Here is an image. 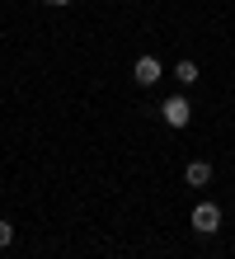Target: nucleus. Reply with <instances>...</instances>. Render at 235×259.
Here are the masks:
<instances>
[{
	"label": "nucleus",
	"instance_id": "f03ea898",
	"mask_svg": "<svg viewBox=\"0 0 235 259\" xmlns=\"http://www.w3.org/2000/svg\"><path fill=\"white\" fill-rule=\"evenodd\" d=\"M160 118L169 127H188V123H193V104H188V95H169L160 104Z\"/></svg>",
	"mask_w": 235,
	"mask_h": 259
},
{
	"label": "nucleus",
	"instance_id": "7ed1b4c3",
	"mask_svg": "<svg viewBox=\"0 0 235 259\" xmlns=\"http://www.w3.org/2000/svg\"><path fill=\"white\" fill-rule=\"evenodd\" d=\"M160 75H165V66H160V57H136V66H132V80H136L141 90H151V85H160Z\"/></svg>",
	"mask_w": 235,
	"mask_h": 259
},
{
	"label": "nucleus",
	"instance_id": "f257e3e1",
	"mask_svg": "<svg viewBox=\"0 0 235 259\" xmlns=\"http://www.w3.org/2000/svg\"><path fill=\"white\" fill-rule=\"evenodd\" d=\"M188 226H193L198 236H216V231H221V207L202 198V203H198L193 212H188Z\"/></svg>",
	"mask_w": 235,
	"mask_h": 259
},
{
	"label": "nucleus",
	"instance_id": "423d86ee",
	"mask_svg": "<svg viewBox=\"0 0 235 259\" xmlns=\"http://www.w3.org/2000/svg\"><path fill=\"white\" fill-rule=\"evenodd\" d=\"M10 245H14V226L0 222V250H10Z\"/></svg>",
	"mask_w": 235,
	"mask_h": 259
},
{
	"label": "nucleus",
	"instance_id": "39448f33",
	"mask_svg": "<svg viewBox=\"0 0 235 259\" xmlns=\"http://www.w3.org/2000/svg\"><path fill=\"white\" fill-rule=\"evenodd\" d=\"M174 80H179L183 90H193V85H198V62H188V57H183V62L174 66Z\"/></svg>",
	"mask_w": 235,
	"mask_h": 259
},
{
	"label": "nucleus",
	"instance_id": "20e7f679",
	"mask_svg": "<svg viewBox=\"0 0 235 259\" xmlns=\"http://www.w3.org/2000/svg\"><path fill=\"white\" fill-rule=\"evenodd\" d=\"M183 184L207 189V184H212V165H207V160H188V165H183Z\"/></svg>",
	"mask_w": 235,
	"mask_h": 259
},
{
	"label": "nucleus",
	"instance_id": "0eeeda50",
	"mask_svg": "<svg viewBox=\"0 0 235 259\" xmlns=\"http://www.w3.org/2000/svg\"><path fill=\"white\" fill-rule=\"evenodd\" d=\"M47 5H71V0H47Z\"/></svg>",
	"mask_w": 235,
	"mask_h": 259
}]
</instances>
